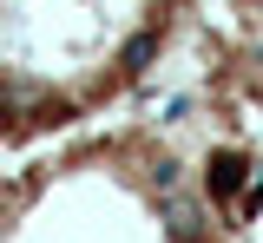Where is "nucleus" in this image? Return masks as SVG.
<instances>
[{
	"instance_id": "1",
	"label": "nucleus",
	"mask_w": 263,
	"mask_h": 243,
	"mask_svg": "<svg viewBox=\"0 0 263 243\" xmlns=\"http://www.w3.org/2000/svg\"><path fill=\"white\" fill-rule=\"evenodd\" d=\"M237 177H243V158H237V151H217V158H211V197H230Z\"/></svg>"
},
{
	"instance_id": "2",
	"label": "nucleus",
	"mask_w": 263,
	"mask_h": 243,
	"mask_svg": "<svg viewBox=\"0 0 263 243\" xmlns=\"http://www.w3.org/2000/svg\"><path fill=\"white\" fill-rule=\"evenodd\" d=\"M152 53H158V33H138V39L125 46V72H145V66H152Z\"/></svg>"
},
{
	"instance_id": "3",
	"label": "nucleus",
	"mask_w": 263,
	"mask_h": 243,
	"mask_svg": "<svg viewBox=\"0 0 263 243\" xmlns=\"http://www.w3.org/2000/svg\"><path fill=\"white\" fill-rule=\"evenodd\" d=\"M152 184H158V191H171V184H178V165H171V158H158V165H152Z\"/></svg>"
},
{
	"instance_id": "4",
	"label": "nucleus",
	"mask_w": 263,
	"mask_h": 243,
	"mask_svg": "<svg viewBox=\"0 0 263 243\" xmlns=\"http://www.w3.org/2000/svg\"><path fill=\"white\" fill-rule=\"evenodd\" d=\"M237 210H243V217H250V210H263V177H250V191H243V204H237Z\"/></svg>"
}]
</instances>
